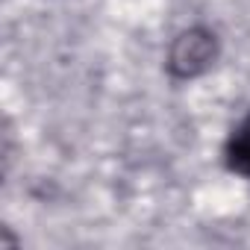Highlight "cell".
I'll list each match as a JSON object with an SVG mask.
<instances>
[{"label":"cell","mask_w":250,"mask_h":250,"mask_svg":"<svg viewBox=\"0 0 250 250\" xmlns=\"http://www.w3.org/2000/svg\"><path fill=\"white\" fill-rule=\"evenodd\" d=\"M221 36L209 24H188L177 30L165 47V77L171 83H191L206 77L218 62H221Z\"/></svg>","instance_id":"cell-1"},{"label":"cell","mask_w":250,"mask_h":250,"mask_svg":"<svg viewBox=\"0 0 250 250\" xmlns=\"http://www.w3.org/2000/svg\"><path fill=\"white\" fill-rule=\"evenodd\" d=\"M221 159L229 174L250 183V109L229 127L224 147H221Z\"/></svg>","instance_id":"cell-2"}]
</instances>
